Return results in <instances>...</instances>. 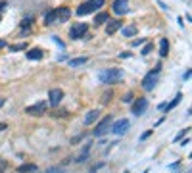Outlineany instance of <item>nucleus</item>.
<instances>
[{
    "instance_id": "f257e3e1",
    "label": "nucleus",
    "mask_w": 192,
    "mask_h": 173,
    "mask_svg": "<svg viewBox=\"0 0 192 173\" xmlns=\"http://www.w3.org/2000/svg\"><path fill=\"white\" fill-rule=\"evenodd\" d=\"M121 79H123V71H121V69H117V67H110V69H106V71L100 73V81L106 83V85L119 83Z\"/></svg>"
},
{
    "instance_id": "f03ea898",
    "label": "nucleus",
    "mask_w": 192,
    "mask_h": 173,
    "mask_svg": "<svg viewBox=\"0 0 192 173\" xmlns=\"http://www.w3.org/2000/svg\"><path fill=\"white\" fill-rule=\"evenodd\" d=\"M102 6H104V0H87V2H83L81 6L77 8V16L92 14V12H98Z\"/></svg>"
},
{
    "instance_id": "7ed1b4c3",
    "label": "nucleus",
    "mask_w": 192,
    "mask_h": 173,
    "mask_svg": "<svg viewBox=\"0 0 192 173\" xmlns=\"http://www.w3.org/2000/svg\"><path fill=\"white\" fill-rule=\"evenodd\" d=\"M160 71H162V65H156L152 71H148L142 79V89L144 90H152L157 83V77H160Z\"/></svg>"
},
{
    "instance_id": "20e7f679",
    "label": "nucleus",
    "mask_w": 192,
    "mask_h": 173,
    "mask_svg": "<svg viewBox=\"0 0 192 173\" xmlns=\"http://www.w3.org/2000/svg\"><path fill=\"white\" fill-rule=\"evenodd\" d=\"M87 33H88V25H87V23H75V25L69 29V37L73 41H77V39L87 37Z\"/></svg>"
},
{
    "instance_id": "39448f33",
    "label": "nucleus",
    "mask_w": 192,
    "mask_h": 173,
    "mask_svg": "<svg viewBox=\"0 0 192 173\" xmlns=\"http://www.w3.org/2000/svg\"><path fill=\"white\" fill-rule=\"evenodd\" d=\"M46 110H48V102L40 100L37 104H33V106H27L25 113H29V115H42V113H46Z\"/></svg>"
},
{
    "instance_id": "423d86ee",
    "label": "nucleus",
    "mask_w": 192,
    "mask_h": 173,
    "mask_svg": "<svg viewBox=\"0 0 192 173\" xmlns=\"http://www.w3.org/2000/svg\"><path fill=\"white\" fill-rule=\"evenodd\" d=\"M110 125H111V115H108V118H104L102 121H100L96 127H94V131H92V137H104L108 131H110Z\"/></svg>"
},
{
    "instance_id": "0eeeda50",
    "label": "nucleus",
    "mask_w": 192,
    "mask_h": 173,
    "mask_svg": "<svg viewBox=\"0 0 192 173\" xmlns=\"http://www.w3.org/2000/svg\"><path fill=\"white\" fill-rule=\"evenodd\" d=\"M129 125H131V121L123 118V119H117L115 123H111V125H110V131L115 133V135H125L127 129H129Z\"/></svg>"
},
{
    "instance_id": "6e6552de",
    "label": "nucleus",
    "mask_w": 192,
    "mask_h": 173,
    "mask_svg": "<svg viewBox=\"0 0 192 173\" xmlns=\"http://www.w3.org/2000/svg\"><path fill=\"white\" fill-rule=\"evenodd\" d=\"M111 10H114L117 16L127 14V12H129V0H114V4H111Z\"/></svg>"
},
{
    "instance_id": "1a4fd4ad",
    "label": "nucleus",
    "mask_w": 192,
    "mask_h": 173,
    "mask_svg": "<svg viewBox=\"0 0 192 173\" xmlns=\"http://www.w3.org/2000/svg\"><path fill=\"white\" fill-rule=\"evenodd\" d=\"M146 110H148V98H138L137 102L133 104V113L137 115V118H138V115H142Z\"/></svg>"
},
{
    "instance_id": "9d476101",
    "label": "nucleus",
    "mask_w": 192,
    "mask_h": 173,
    "mask_svg": "<svg viewBox=\"0 0 192 173\" xmlns=\"http://www.w3.org/2000/svg\"><path fill=\"white\" fill-rule=\"evenodd\" d=\"M62 98H63V90L62 89H52L50 94H48V104L50 106H58L62 102Z\"/></svg>"
},
{
    "instance_id": "9b49d317",
    "label": "nucleus",
    "mask_w": 192,
    "mask_h": 173,
    "mask_svg": "<svg viewBox=\"0 0 192 173\" xmlns=\"http://www.w3.org/2000/svg\"><path fill=\"white\" fill-rule=\"evenodd\" d=\"M123 27V21L121 19H108V25H106V35H114L115 31H119Z\"/></svg>"
},
{
    "instance_id": "f8f14e48",
    "label": "nucleus",
    "mask_w": 192,
    "mask_h": 173,
    "mask_svg": "<svg viewBox=\"0 0 192 173\" xmlns=\"http://www.w3.org/2000/svg\"><path fill=\"white\" fill-rule=\"evenodd\" d=\"M71 16V10L69 8H56V21H67Z\"/></svg>"
},
{
    "instance_id": "ddd939ff",
    "label": "nucleus",
    "mask_w": 192,
    "mask_h": 173,
    "mask_svg": "<svg viewBox=\"0 0 192 173\" xmlns=\"http://www.w3.org/2000/svg\"><path fill=\"white\" fill-rule=\"evenodd\" d=\"M90 146H92V142H88V144H85V148H83V152L79 154L77 158H75V161H77V164H85V161L88 160V154H90Z\"/></svg>"
},
{
    "instance_id": "4468645a",
    "label": "nucleus",
    "mask_w": 192,
    "mask_h": 173,
    "mask_svg": "<svg viewBox=\"0 0 192 173\" xmlns=\"http://www.w3.org/2000/svg\"><path fill=\"white\" fill-rule=\"evenodd\" d=\"M98 118H100V112H98V110H90V112L85 115V125H92L94 121H98Z\"/></svg>"
},
{
    "instance_id": "2eb2a0df",
    "label": "nucleus",
    "mask_w": 192,
    "mask_h": 173,
    "mask_svg": "<svg viewBox=\"0 0 192 173\" xmlns=\"http://www.w3.org/2000/svg\"><path fill=\"white\" fill-rule=\"evenodd\" d=\"M42 50L40 48H31L29 52H27V60H33V62H39V60H42Z\"/></svg>"
},
{
    "instance_id": "dca6fc26",
    "label": "nucleus",
    "mask_w": 192,
    "mask_h": 173,
    "mask_svg": "<svg viewBox=\"0 0 192 173\" xmlns=\"http://www.w3.org/2000/svg\"><path fill=\"white\" fill-rule=\"evenodd\" d=\"M33 27V17H23L21 19V35H27Z\"/></svg>"
},
{
    "instance_id": "f3484780",
    "label": "nucleus",
    "mask_w": 192,
    "mask_h": 173,
    "mask_svg": "<svg viewBox=\"0 0 192 173\" xmlns=\"http://www.w3.org/2000/svg\"><path fill=\"white\" fill-rule=\"evenodd\" d=\"M52 23H56V8L44 14V25H52Z\"/></svg>"
},
{
    "instance_id": "a211bd4d",
    "label": "nucleus",
    "mask_w": 192,
    "mask_h": 173,
    "mask_svg": "<svg viewBox=\"0 0 192 173\" xmlns=\"http://www.w3.org/2000/svg\"><path fill=\"white\" fill-rule=\"evenodd\" d=\"M169 54V41L163 37V39H160V56H167Z\"/></svg>"
},
{
    "instance_id": "6ab92c4d",
    "label": "nucleus",
    "mask_w": 192,
    "mask_h": 173,
    "mask_svg": "<svg viewBox=\"0 0 192 173\" xmlns=\"http://www.w3.org/2000/svg\"><path fill=\"white\" fill-rule=\"evenodd\" d=\"M37 171V166L35 164H23L17 167V173H35Z\"/></svg>"
},
{
    "instance_id": "aec40b11",
    "label": "nucleus",
    "mask_w": 192,
    "mask_h": 173,
    "mask_svg": "<svg viewBox=\"0 0 192 173\" xmlns=\"http://www.w3.org/2000/svg\"><path fill=\"white\" fill-rule=\"evenodd\" d=\"M180 100H183V94H180V92H179V94H177V96H175V98H173L171 102H169V104H165V106H163V110H165V112H169V110H173V108L177 106V104H179Z\"/></svg>"
},
{
    "instance_id": "412c9836",
    "label": "nucleus",
    "mask_w": 192,
    "mask_h": 173,
    "mask_svg": "<svg viewBox=\"0 0 192 173\" xmlns=\"http://www.w3.org/2000/svg\"><path fill=\"white\" fill-rule=\"evenodd\" d=\"M108 19H110V14H108V12H98L96 17H94V21H96V23H106Z\"/></svg>"
},
{
    "instance_id": "4be33fe9",
    "label": "nucleus",
    "mask_w": 192,
    "mask_h": 173,
    "mask_svg": "<svg viewBox=\"0 0 192 173\" xmlns=\"http://www.w3.org/2000/svg\"><path fill=\"white\" fill-rule=\"evenodd\" d=\"M137 35V27L129 25V27H123V37H134Z\"/></svg>"
},
{
    "instance_id": "5701e85b",
    "label": "nucleus",
    "mask_w": 192,
    "mask_h": 173,
    "mask_svg": "<svg viewBox=\"0 0 192 173\" xmlns=\"http://www.w3.org/2000/svg\"><path fill=\"white\" fill-rule=\"evenodd\" d=\"M88 62V58H75V60H69V65L71 67H77V65H83Z\"/></svg>"
},
{
    "instance_id": "b1692460",
    "label": "nucleus",
    "mask_w": 192,
    "mask_h": 173,
    "mask_svg": "<svg viewBox=\"0 0 192 173\" xmlns=\"http://www.w3.org/2000/svg\"><path fill=\"white\" fill-rule=\"evenodd\" d=\"M27 48V42H19V44H14L12 46V52H17V50H25Z\"/></svg>"
},
{
    "instance_id": "393cba45",
    "label": "nucleus",
    "mask_w": 192,
    "mask_h": 173,
    "mask_svg": "<svg viewBox=\"0 0 192 173\" xmlns=\"http://www.w3.org/2000/svg\"><path fill=\"white\" fill-rule=\"evenodd\" d=\"M152 48H154V44H150V42H148V44H144V48H142V52H140V54H142V56H148V54L152 52Z\"/></svg>"
},
{
    "instance_id": "a878e982",
    "label": "nucleus",
    "mask_w": 192,
    "mask_h": 173,
    "mask_svg": "<svg viewBox=\"0 0 192 173\" xmlns=\"http://www.w3.org/2000/svg\"><path fill=\"white\" fill-rule=\"evenodd\" d=\"M188 131H190V127H186V129H183V131H180V133L177 135V138H175V142H179L183 137H186V135H188Z\"/></svg>"
},
{
    "instance_id": "bb28decb",
    "label": "nucleus",
    "mask_w": 192,
    "mask_h": 173,
    "mask_svg": "<svg viewBox=\"0 0 192 173\" xmlns=\"http://www.w3.org/2000/svg\"><path fill=\"white\" fill-rule=\"evenodd\" d=\"M6 169H8V161L4 158H0V173H4Z\"/></svg>"
},
{
    "instance_id": "cd10ccee",
    "label": "nucleus",
    "mask_w": 192,
    "mask_h": 173,
    "mask_svg": "<svg viewBox=\"0 0 192 173\" xmlns=\"http://www.w3.org/2000/svg\"><path fill=\"white\" fill-rule=\"evenodd\" d=\"M44 173H63V167H50V169H46Z\"/></svg>"
},
{
    "instance_id": "c85d7f7f",
    "label": "nucleus",
    "mask_w": 192,
    "mask_h": 173,
    "mask_svg": "<svg viewBox=\"0 0 192 173\" xmlns=\"http://www.w3.org/2000/svg\"><path fill=\"white\" fill-rule=\"evenodd\" d=\"M152 133H154V129H148V131H144V133L140 135V141H146V138H148V137H150Z\"/></svg>"
},
{
    "instance_id": "c756f323",
    "label": "nucleus",
    "mask_w": 192,
    "mask_h": 173,
    "mask_svg": "<svg viewBox=\"0 0 192 173\" xmlns=\"http://www.w3.org/2000/svg\"><path fill=\"white\" fill-rule=\"evenodd\" d=\"M104 166H106V164H104V161H102V164H98V166H94L92 169H90V173H98V169H102Z\"/></svg>"
},
{
    "instance_id": "7c9ffc66",
    "label": "nucleus",
    "mask_w": 192,
    "mask_h": 173,
    "mask_svg": "<svg viewBox=\"0 0 192 173\" xmlns=\"http://www.w3.org/2000/svg\"><path fill=\"white\" fill-rule=\"evenodd\" d=\"M110 100H111V92H106V94L102 96V102H104V104H108Z\"/></svg>"
},
{
    "instance_id": "2f4dec72",
    "label": "nucleus",
    "mask_w": 192,
    "mask_h": 173,
    "mask_svg": "<svg viewBox=\"0 0 192 173\" xmlns=\"http://www.w3.org/2000/svg\"><path fill=\"white\" fill-rule=\"evenodd\" d=\"M83 141V135H79V137H75V138H71V144H79Z\"/></svg>"
},
{
    "instance_id": "473e14b6",
    "label": "nucleus",
    "mask_w": 192,
    "mask_h": 173,
    "mask_svg": "<svg viewBox=\"0 0 192 173\" xmlns=\"http://www.w3.org/2000/svg\"><path fill=\"white\" fill-rule=\"evenodd\" d=\"M144 42H146V39H137V41H133V46H140Z\"/></svg>"
},
{
    "instance_id": "72a5a7b5",
    "label": "nucleus",
    "mask_w": 192,
    "mask_h": 173,
    "mask_svg": "<svg viewBox=\"0 0 192 173\" xmlns=\"http://www.w3.org/2000/svg\"><path fill=\"white\" fill-rule=\"evenodd\" d=\"M131 100H133V94H131V92H127V94L123 96V102H131Z\"/></svg>"
},
{
    "instance_id": "f704fd0d",
    "label": "nucleus",
    "mask_w": 192,
    "mask_h": 173,
    "mask_svg": "<svg viewBox=\"0 0 192 173\" xmlns=\"http://www.w3.org/2000/svg\"><path fill=\"white\" fill-rule=\"evenodd\" d=\"M183 79H185V81H188V79H190V69H186V71H185V75H183Z\"/></svg>"
},
{
    "instance_id": "c9c22d12",
    "label": "nucleus",
    "mask_w": 192,
    "mask_h": 173,
    "mask_svg": "<svg viewBox=\"0 0 192 173\" xmlns=\"http://www.w3.org/2000/svg\"><path fill=\"white\" fill-rule=\"evenodd\" d=\"M4 102H6V98H2V96H0V108L4 106Z\"/></svg>"
},
{
    "instance_id": "e433bc0d",
    "label": "nucleus",
    "mask_w": 192,
    "mask_h": 173,
    "mask_svg": "<svg viewBox=\"0 0 192 173\" xmlns=\"http://www.w3.org/2000/svg\"><path fill=\"white\" fill-rule=\"evenodd\" d=\"M4 46H6V42H4L2 39H0V48H4Z\"/></svg>"
},
{
    "instance_id": "4c0bfd02",
    "label": "nucleus",
    "mask_w": 192,
    "mask_h": 173,
    "mask_svg": "<svg viewBox=\"0 0 192 173\" xmlns=\"http://www.w3.org/2000/svg\"><path fill=\"white\" fill-rule=\"evenodd\" d=\"M6 129V123H0V131H4Z\"/></svg>"
},
{
    "instance_id": "58836bf2",
    "label": "nucleus",
    "mask_w": 192,
    "mask_h": 173,
    "mask_svg": "<svg viewBox=\"0 0 192 173\" xmlns=\"http://www.w3.org/2000/svg\"><path fill=\"white\" fill-rule=\"evenodd\" d=\"M123 173H129V171H123Z\"/></svg>"
}]
</instances>
